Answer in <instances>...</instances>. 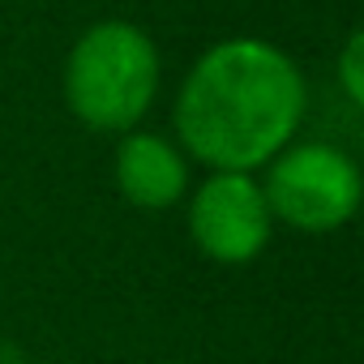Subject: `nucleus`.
<instances>
[{
  "label": "nucleus",
  "instance_id": "0eeeda50",
  "mask_svg": "<svg viewBox=\"0 0 364 364\" xmlns=\"http://www.w3.org/2000/svg\"><path fill=\"white\" fill-rule=\"evenodd\" d=\"M18 364H35V360H18Z\"/></svg>",
  "mask_w": 364,
  "mask_h": 364
},
{
  "label": "nucleus",
  "instance_id": "20e7f679",
  "mask_svg": "<svg viewBox=\"0 0 364 364\" xmlns=\"http://www.w3.org/2000/svg\"><path fill=\"white\" fill-rule=\"evenodd\" d=\"M270 223L266 193L249 171H215L189 206V232L198 249L228 266L253 262L270 240Z\"/></svg>",
  "mask_w": 364,
  "mask_h": 364
},
{
  "label": "nucleus",
  "instance_id": "39448f33",
  "mask_svg": "<svg viewBox=\"0 0 364 364\" xmlns=\"http://www.w3.org/2000/svg\"><path fill=\"white\" fill-rule=\"evenodd\" d=\"M116 185L141 210H167L189 189V163L154 133H129L116 150Z\"/></svg>",
  "mask_w": 364,
  "mask_h": 364
},
{
  "label": "nucleus",
  "instance_id": "f03ea898",
  "mask_svg": "<svg viewBox=\"0 0 364 364\" xmlns=\"http://www.w3.org/2000/svg\"><path fill=\"white\" fill-rule=\"evenodd\" d=\"M159 90V52L133 22L90 26L65 60V99L99 133L133 129Z\"/></svg>",
  "mask_w": 364,
  "mask_h": 364
},
{
  "label": "nucleus",
  "instance_id": "7ed1b4c3",
  "mask_svg": "<svg viewBox=\"0 0 364 364\" xmlns=\"http://www.w3.org/2000/svg\"><path fill=\"white\" fill-rule=\"evenodd\" d=\"M266 206L270 219H283L300 232H334L360 206V171L334 146H291L270 159L266 171Z\"/></svg>",
  "mask_w": 364,
  "mask_h": 364
},
{
  "label": "nucleus",
  "instance_id": "f257e3e1",
  "mask_svg": "<svg viewBox=\"0 0 364 364\" xmlns=\"http://www.w3.org/2000/svg\"><path fill=\"white\" fill-rule=\"evenodd\" d=\"M304 116V82L287 52L262 39L210 48L176 99V133L215 171H253L287 150Z\"/></svg>",
  "mask_w": 364,
  "mask_h": 364
},
{
  "label": "nucleus",
  "instance_id": "423d86ee",
  "mask_svg": "<svg viewBox=\"0 0 364 364\" xmlns=\"http://www.w3.org/2000/svg\"><path fill=\"white\" fill-rule=\"evenodd\" d=\"M360 60H364V35H351L343 56H338V82L347 90L351 103H364V77H360Z\"/></svg>",
  "mask_w": 364,
  "mask_h": 364
}]
</instances>
